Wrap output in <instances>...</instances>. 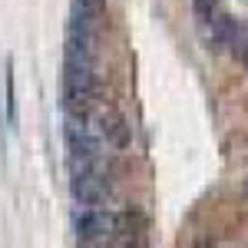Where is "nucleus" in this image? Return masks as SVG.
Instances as JSON below:
<instances>
[{
  "label": "nucleus",
  "instance_id": "1",
  "mask_svg": "<svg viewBox=\"0 0 248 248\" xmlns=\"http://www.w3.org/2000/svg\"><path fill=\"white\" fill-rule=\"evenodd\" d=\"M96 106V73L93 66L66 63L63 73V109L70 119H86Z\"/></svg>",
  "mask_w": 248,
  "mask_h": 248
},
{
  "label": "nucleus",
  "instance_id": "6",
  "mask_svg": "<svg viewBox=\"0 0 248 248\" xmlns=\"http://www.w3.org/2000/svg\"><path fill=\"white\" fill-rule=\"evenodd\" d=\"M192 248H222V245H215L212 238H202V242H195V245H192Z\"/></svg>",
  "mask_w": 248,
  "mask_h": 248
},
{
  "label": "nucleus",
  "instance_id": "5",
  "mask_svg": "<svg viewBox=\"0 0 248 248\" xmlns=\"http://www.w3.org/2000/svg\"><path fill=\"white\" fill-rule=\"evenodd\" d=\"M7 123H17V99H14V63H7Z\"/></svg>",
  "mask_w": 248,
  "mask_h": 248
},
{
  "label": "nucleus",
  "instance_id": "3",
  "mask_svg": "<svg viewBox=\"0 0 248 248\" xmlns=\"http://www.w3.org/2000/svg\"><path fill=\"white\" fill-rule=\"evenodd\" d=\"M73 199L79 209H106L113 199V179L99 166L90 172H79L73 175Z\"/></svg>",
  "mask_w": 248,
  "mask_h": 248
},
{
  "label": "nucleus",
  "instance_id": "7",
  "mask_svg": "<svg viewBox=\"0 0 248 248\" xmlns=\"http://www.w3.org/2000/svg\"><path fill=\"white\" fill-rule=\"evenodd\" d=\"M79 3H86V7H99V10H103V3H106V0H79Z\"/></svg>",
  "mask_w": 248,
  "mask_h": 248
},
{
  "label": "nucleus",
  "instance_id": "2",
  "mask_svg": "<svg viewBox=\"0 0 248 248\" xmlns=\"http://www.w3.org/2000/svg\"><path fill=\"white\" fill-rule=\"evenodd\" d=\"M90 133L103 146L116 149V153H126L133 146V126L126 123V116L119 113L116 106H93V113H90Z\"/></svg>",
  "mask_w": 248,
  "mask_h": 248
},
{
  "label": "nucleus",
  "instance_id": "4",
  "mask_svg": "<svg viewBox=\"0 0 248 248\" xmlns=\"http://www.w3.org/2000/svg\"><path fill=\"white\" fill-rule=\"evenodd\" d=\"M77 238L93 245V242H113L116 235V209H79L77 218Z\"/></svg>",
  "mask_w": 248,
  "mask_h": 248
},
{
  "label": "nucleus",
  "instance_id": "8",
  "mask_svg": "<svg viewBox=\"0 0 248 248\" xmlns=\"http://www.w3.org/2000/svg\"><path fill=\"white\" fill-rule=\"evenodd\" d=\"M242 195H245V199H248V179H245V182H242Z\"/></svg>",
  "mask_w": 248,
  "mask_h": 248
}]
</instances>
